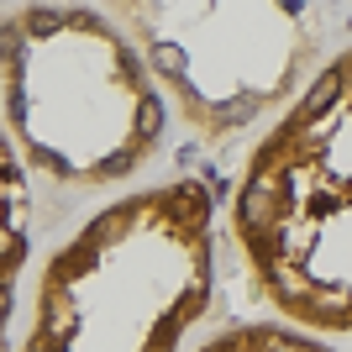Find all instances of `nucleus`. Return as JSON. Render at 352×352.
Instances as JSON below:
<instances>
[{
	"label": "nucleus",
	"mask_w": 352,
	"mask_h": 352,
	"mask_svg": "<svg viewBox=\"0 0 352 352\" xmlns=\"http://www.w3.org/2000/svg\"><path fill=\"white\" fill-rule=\"evenodd\" d=\"M221 242L258 305L310 337H352V43L242 147Z\"/></svg>",
	"instance_id": "7ed1b4c3"
},
{
	"label": "nucleus",
	"mask_w": 352,
	"mask_h": 352,
	"mask_svg": "<svg viewBox=\"0 0 352 352\" xmlns=\"http://www.w3.org/2000/svg\"><path fill=\"white\" fill-rule=\"evenodd\" d=\"M0 132L43 206H95L174 147L147 63L95 0L0 6Z\"/></svg>",
	"instance_id": "f03ea898"
},
{
	"label": "nucleus",
	"mask_w": 352,
	"mask_h": 352,
	"mask_svg": "<svg viewBox=\"0 0 352 352\" xmlns=\"http://www.w3.org/2000/svg\"><path fill=\"white\" fill-rule=\"evenodd\" d=\"M221 284V195L206 174L142 179L69 216L16 294L11 352H190Z\"/></svg>",
	"instance_id": "f257e3e1"
},
{
	"label": "nucleus",
	"mask_w": 352,
	"mask_h": 352,
	"mask_svg": "<svg viewBox=\"0 0 352 352\" xmlns=\"http://www.w3.org/2000/svg\"><path fill=\"white\" fill-rule=\"evenodd\" d=\"M147 63L168 116L206 153L252 142L326 47L316 0H95Z\"/></svg>",
	"instance_id": "20e7f679"
},
{
	"label": "nucleus",
	"mask_w": 352,
	"mask_h": 352,
	"mask_svg": "<svg viewBox=\"0 0 352 352\" xmlns=\"http://www.w3.org/2000/svg\"><path fill=\"white\" fill-rule=\"evenodd\" d=\"M190 352H342V347L326 337H310L279 316H236V321L216 326L206 342H195Z\"/></svg>",
	"instance_id": "423d86ee"
},
{
	"label": "nucleus",
	"mask_w": 352,
	"mask_h": 352,
	"mask_svg": "<svg viewBox=\"0 0 352 352\" xmlns=\"http://www.w3.org/2000/svg\"><path fill=\"white\" fill-rule=\"evenodd\" d=\"M32 242H37V200H32V184L0 132V352H11L16 294H21V274L32 263Z\"/></svg>",
	"instance_id": "39448f33"
}]
</instances>
